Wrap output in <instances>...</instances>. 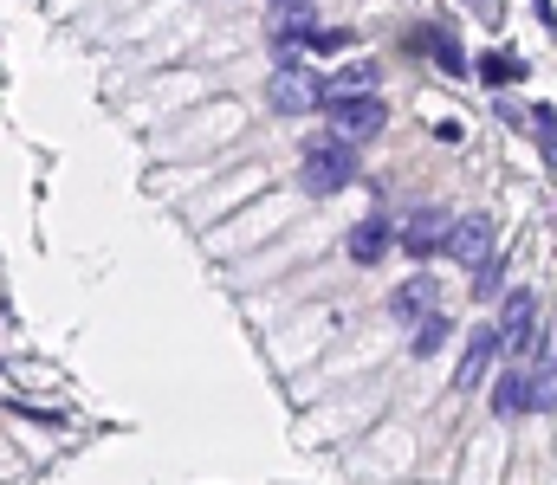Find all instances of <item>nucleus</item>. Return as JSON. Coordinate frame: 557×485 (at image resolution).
Wrapping results in <instances>:
<instances>
[{
	"mask_svg": "<svg viewBox=\"0 0 557 485\" xmlns=\"http://www.w3.org/2000/svg\"><path fill=\"white\" fill-rule=\"evenodd\" d=\"M538 330H545V304H538V291H506V311H499L493 324V350L512 356V363H525L538 343Z\"/></svg>",
	"mask_w": 557,
	"mask_h": 485,
	"instance_id": "obj_1",
	"label": "nucleus"
},
{
	"mask_svg": "<svg viewBox=\"0 0 557 485\" xmlns=\"http://www.w3.org/2000/svg\"><path fill=\"white\" fill-rule=\"evenodd\" d=\"M305 194H344L350 182H357V143H311V156H305Z\"/></svg>",
	"mask_w": 557,
	"mask_h": 485,
	"instance_id": "obj_2",
	"label": "nucleus"
},
{
	"mask_svg": "<svg viewBox=\"0 0 557 485\" xmlns=\"http://www.w3.org/2000/svg\"><path fill=\"white\" fill-rule=\"evenodd\" d=\"M493 408H499V414H525V408L545 414V408H551V363H519V369H506L499 388H493Z\"/></svg>",
	"mask_w": 557,
	"mask_h": 485,
	"instance_id": "obj_3",
	"label": "nucleus"
},
{
	"mask_svg": "<svg viewBox=\"0 0 557 485\" xmlns=\"http://www.w3.org/2000/svg\"><path fill=\"white\" fill-rule=\"evenodd\" d=\"M441 253L454 259V266L480 272L486 259L499 253V246H493V214H467V220H447V240H441Z\"/></svg>",
	"mask_w": 557,
	"mask_h": 485,
	"instance_id": "obj_4",
	"label": "nucleus"
},
{
	"mask_svg": "<svg viewBox=\"0 0 557 485\" xmlns=\"http://www.w3.org/2000/svg\"><path fill=\"white\" fill-rule=\"evenodd\" d=\"M324 123L337 130V143H357V136H383L389 104H383V97H344V104H324Z\"/></svg>",
	"mask_w": 557,
	"mask_h": 485,
	"instance_id": "obj_5",
	"label": "nucleus"
},
{
	"mask_svg": "<svg viewBox=\"0 0 557 485\" xmlns=\"http://www.w3.org/2000/svg\"><path fill=\"white\" fill-rule=\"evenodd\" d=\"M266 97H273L279 117H305V110H318V72L311 65H279Z\"/></svg>",
	"mask_w": 557,
	"mask_h": 485,
	"instance_id": "obj_6",
	"label": "nucleus"
},
{
	"mask_svg": "<svg viewBox=\"0 0 557 485\" xmlns=\"http://www.w3.org/2000/svg\"><path fill=\"white\" fill-rule=\"evenodd\" d=\"M441 240H447V214H441V207H415V214L402 220V233H396V246H402V253H415V259L441 253Z\"/></svg>",
	"mask_w": 557,
	"mask_h": 485,
	"instance_id": "obj_7",
	"label": "nucleus"
},
{
	"mask_svg": "<svg viewBox=\"0 0 557 485\" xmlns=\"http://www.w3.org/2000/svg\"><path fill=\"white\" fill-rule=\"evenodd\" d=\"M344 97H376V65H370V59L318 85V104H344Z\"/></svg>",
	"mask_w": 557,
	"mask_h": 485,
	"instance_id": "obj_8",
	"label": "nucleus"
},
{
	"mask_svg": "<svg viewBox=\"0 0 557 485\" xmlns=\"http://www.w3.org/2000/svg\"><path fill=\"white\" fill-rule=\"evenodd\" d=\"M434 298H441V285H434L428 272H415L409 285H396V298H389V311H396V317H409V324H421V317L434 311Z\"/></svg>",
	"mask_w": 557,
	"mask_h": 485,
	"instance_id": "obj_9",
	"label": "nucleus"
},
{
	"mask_svg": "<svg viewBox=\"0 0 557 485\" xmlns=\"http://www.w3.org/2000/svg\"><path fill=\"white\" fill-rule=\"evenodd\" d=\"M389 246H396L389 220H363V227H350V259H357V266H376Z\"/></svg>",
	"mask_w": 557,
	"mask_h": 485,
	"instance_id": "obj_10",
	"label": "nucleus"
},
{
	"mask_svg": "<svg viewBox=\"0 0 557 485\" xmlns=\"http://www.w3.org/2000/svg\"><path fill=\"white\" fill-rule=\"evenodd\" d=\"M493 356H499V350H493V330L480 324V330L467 337V356H460V376H454V382H460V388H473V382L486 376V369H493Z\"/></svg>",
	"mask_w": 557,
	"mask_h": 485,
	"instance_id": "obj_11",
	"label": "nucleus"
},
{
	"mask_svg": "<svg viewBox=\"0 0 557 485\" xmlns=\"http://www.w3.org/2000/svg\"><path fill=\"white\" fill-rule=\"evenodd\" d=\"M421 46L434 52V65H441V72H467V52L454 46V33H421Z\"/></svg>",
	"mask_w": 557,
	"mask_h": 485,
	"instance_id": "obj_12",
	"label": "nucleus"
},
{
	"mask_svg": "<svg viewBox=\"0 0 557 485\" xmlns=\"http://www.w3.org/2000/svg\"><path fill=\"white\" fill-rule=\"evenodd\" d=\"M512 78H525V65L512 52H486L480 59V85H512Z\"/></svg>",
	"mask_w": 557,
	"mask_h": 485,
	"instance_id": "obj_13",
	"label": "nucleus"
},
{
	"mask_svg": "<svg viewBox=\"0 0 557 485\" xmlns=\"http://www.w3.org/2000/svg\"><path fill=\"white\" fill-rule=\"evenodd\" d=\"M441 343H447V317H441V311H428V317H421V324H415V356H421V363H428V356L441 350Z\"/></svg>",
	"mask_w": 557,
	"mask_h": 485,
	"instance_id": "obj_14",
	"label": "nucleus"
},
{
	"mask_svg": "<svg viewBox=\"0 0 557 485\" xmlns=\"http://www.w3.org/2000/svg\"><path fill=\"white\" fill-rule=\"evenodd\" d=\"M305 46H311V52H344V46H350V33H344V26H318V33H311Z\"/></svg>",
	"mask_w": 557,
	"mask_h": 485,
	"instance_id": "obj_15",
	"label": "nucleus"
},
{
	"mask_svg": "<svg viewBox=\"0 0 557 485\" xmlns=\"http://www.w3.org/2000/svg\"><path fill=\"white\" fill-rule=\"evenodd\" d=\"M532 130H538V149L551 156V130H557V110L551 104H532Z\"/></svg>",
	"mask_w": 557,
	"mask_h": 485,
	"instance_id": "obj_16",
	"label": "nucleus"
},
{
	"mask_svg": "<svg viewBox=\"0 0 557 485\" xmlns=\"http://www.w3.org/2000/svg\"><path fill=\"white\" fill-rule=\"evenodd\" d=\"M273 7H279V13H292V7H311V0H273Z\"/></svg>",
	"mask_w": 557,
	"mask_h": 485,
	"instance_id": "obj_17",
	"label": "nucleus"
},
{
	"mask_svg": "<svg viewBox=\"0 0 557 485\" xmlns=\"http://www.w3.org/2000/svg\"><path fill=\"white\" fill-rule=\"evenodd\" d=\"M532 7H538V20H545V26H551V0H532Z\"/></svg>",
	"mask_w": 557,
	"mask_h": 485,
	"instance_id": "obj_18",
	"label": "nucleus"
}]
</instances>
